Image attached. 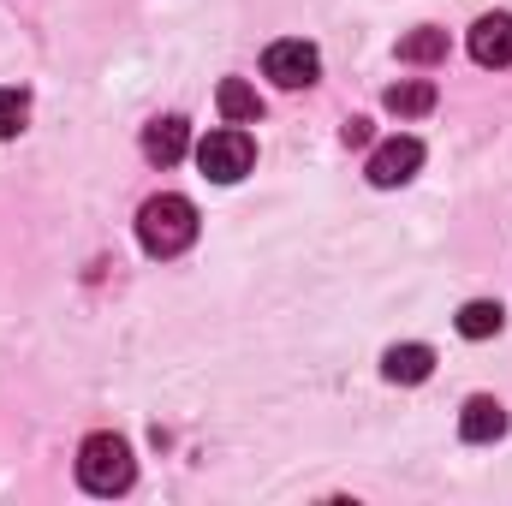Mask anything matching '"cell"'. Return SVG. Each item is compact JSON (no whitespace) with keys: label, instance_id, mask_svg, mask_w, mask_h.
Returning a JSON list of instances; mask_svg holds the SVG:
<instances>
[{"label":"cell","instance_id":"6da1fadb","mask_svg":"<svg viewBox=\"0 0 512 506\" xmlns=\"http://www.w3.org/2000/svg\"><path fill=\"white\" fill-rule=\"evenodd\" d=\"M137 245L149 256L191 251V245H197V209H191V197H173V191L149 197V203L137 209Z\"/></svg>","mask_w":512,"mask_h":506},{"label":"cell","instance_id":"7a4b0ae2","mask_svg":"<svg viewBox=\"0 0 512 506\" xmlns=\"http://www.w3.org/2000/svg\"><path fill=\"white\" fill-rule=\"evenodd\" d=\"M131 477H137V459H131L126 435L102 429V435H90V441L78 447V483H84L90 495H126Z\"/></svg>","mask_w":512,"mask_h":506},{"label":"cell","instance_id":"3957f363","mask_svg":"<svg viewBox=\"0 0 512 506\" xmlns=\"http://www.w3.org/2000/svg\"><path fill=\"white\" fill-rule=\"evenodd\" d=\"M197 167L215 179V185H239L245 173L256 167V143L245 137L239 126H227V131H209L203 143H197Z\"/></svg>","mask_w":512,"mask_h":506},{"label":"cell","instance_id":"277c9868","mask_svg":"<svg viewBox=\"0 0 512 506\" xmlns=\"http://www.w3.org/2000/svg\"><path fill=\"white\" fill-rule=\"evenodd\" d=\"M262 72H268L280 90H304V84H316V72H322V54H316L310 42L286 36V42H274V48L262 54Z\"/></svg>","mask_w":512,"mask_h":506},{"label":"cell","instance_id":"5b68a950","mask_svg":"<svg viewBox=\"0 0 512 506\" xmlns=\"http://www.w3.org/2000/svg\"><path fill=\"white\" fill-rule=\"evenodd\" d=\"M417 167H423V143L417 137H387L382 149H370V185H382V191H393V185H411L417 179Z\"/></svg>","mask_w":512,"mask_h":506},{"label":"cell","instance_id":"8992f818","mask_svg":"<svg viewBox=\"0 0 512 506\" xmlns=\"http://www.w3.org/2000/svg\"><path fill=\"white\" fill-rule=\"evenodd\" d=\"M185 149H191V126L179 114H161L143 126V161L149 167H173V161H185Z\"/></svg>","mask_w":512,"mask_h":506},{"label":"cell","instance_id":"52a82bcc","mask_svg":"<svg viewBox=\"0 0 512 506\" xmlns=\"http://www.w3.org/2000/svg\"><path fill=\"white\" fill-rule=\"evenodd\" d=\"M471 60L477 66H512V12H483L471 24Z\"/></svg>","mask_w":512,"mask_h":506},{"label":"cell","instance_id":"ba28073f","mask_svg":"<svg viewBox=\"0 0 512 506\" xmlns=\"http://www.w3.org/2000/svg\"><path fill=\"white\" fill-rule=\"evenodd\" d=\"M459 435H465L471 447L501 441V435H507V405H501V399H489V393L465 399V411H459Z\"/></svg>","mask_w":512,"mask_h":506},{"label":"cell","instance_id":"9c48e42d","mask_svg":"<svg viewBox=\"0 0 512 506\" xmlns=\"http://www.w3.org/2000/svg\"><path fill=\"white\" fill-rule=\"evenodd\" d=\"M382 376L399 381V387H417V381L435 376V352H429V346H417V340H411V346H387Z\"/></svg>","mask_w":512,"mask_h":506},{"label":"cell","instance_id":"30bf717a","mask_svg":"<svg viewBox=\"0 0 512 506\" xmlns=\"http://www.w3.org/2000/svg\"><path fill=\"white\" fill-rule=\"evenodd\" d=\"M399 60H405V66H435V60H447V30L417 24L411 36H399Z\"/></svg>","mask_w":512,"mask_h":506},{"label":"cell","instance_id":"8fae6325","mask_svg":"<svg viewBox=\"0 0 512 506\" xmlns=\"http://www.w3.org/2000/svg\"><path fill=\"white\" fill-rule=\"evenodd\" d=\"M215 102H221V114H227L233 126H251V120H262V102H256V90L245 84V78H227V84L215 90Z\"/></svg>","mask_w":512,"mask_h":506},{"label":"cell","instance_id":"7c38bea8","mask_svg":"<svg viewBox=\"0 0 512 506\" xmlns=\"http://www.w3.org/2000/svg\"><path fill=\"white\" fill-rule=\"evenodd\" d=\"M382 102H387V114H399V120H417V114H429V108H435V84H423V78H411V84H393Z\"/></svg>","mask_w":512,"mask_h":506},{"label":"cell","instance_id":"4fadbf2b","mask_svg":"<svg viewBox=\"0 0 512 506\" xmlns=\"http://www.w3.org/2000/svg\"><path fill=\"white\" fill-rule=\"evenodd\" d=\"M501 322H507V310L489 304V298H477V304L459 310V334H465V340H489V334H501Z\"/></svg>","mask_w":512,"mask_h":506},{"label":"cell","instance_id":"5bb4252c","mask_svg":"<svg viewBox=\"0 0 512 506\" xmlns=\"http://www.w3.org/2000/svg\"><path fill=\"white\" fill-rule=\"evenodd\" d=\"M30 126V96L24 90H0V137H18Z\"/></svg>","mask_w":512,"mask_h":506},{"label":"cell","instance_id":"9a60e30c","mask_svg":"<svg viewBox=\"0 0 512 506\" xmlns=\"http://www.w3.org/2000/svg\"><path fill=\"white\" fill-rule=\"evenodd\" d=\"M340 137H346V149H364V143H370V120H346Z\"/></svg>","mask_w":512,"mask_h":506}]
</instances>
